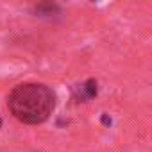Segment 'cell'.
Instances as JSON below:
<instances>
[{"label": "cell", "instance_id": "6da1fadb", "mask_svg": "<svg viewBox=\"0 0 152 152\" xmlns=\"http://www.w3.org/2000/svg\"><path fill=\"white\" fill-rule=\"evenodd\" d=\"M7 106L15 118L23 124L34 125L45 122L52 115L56 107V95L45 84L23 83L9 93Z\"/></svg>", "mask_w": 152, "mask_h": 152}, {"label": "cell", "instance_id": "7a4b0ae2", "mask_svg": "<svg viewBox=\"0 0 152 152\" xmlns=\"http://www.w3.org/2000/svg\"><path fill=\"white\" fill-rule=\"evenodd\" d=\"M81 90H83V99H91V97L97 95V83L95 81H88V83L83 84Z\"/></svg>", "mask_w": 152, "mask_h": 152}, {"label": "cell", "instance_id": "3957f363", "mask_svg": "<svg viewBox=\"0 0 152 152\" xmlns=\"http://www.w3.org/2000/svg\"><path fill=\"white\" fill-rule=\"evenodd\" d=\"M0 125H2V120H0Z\"/></svg>", "mask_w": 152, "mask_h": 152}]
</instances>
